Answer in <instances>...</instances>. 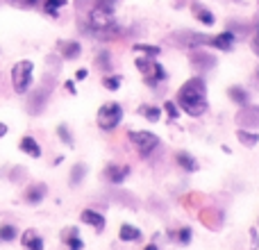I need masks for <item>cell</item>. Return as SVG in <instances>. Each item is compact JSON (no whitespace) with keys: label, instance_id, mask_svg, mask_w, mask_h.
<instances>
[{"label":"cell","instance_id":"cell-1","mask_svg":"<svg viewBox=\"0 0 259 250\" xmlns=\"http://www.w3.org/2000/svg\"><path fill=\"white\" fill-rule=\"evenodd\" d=\"M178 105L191 116H202L207 112V107H209L205 82L200 77H191L189 82H184L178 91Z\"/></svg>","mask_w":259,"mask_h":250},{"label":"cell","instance_id":"cell-2","mask_svg":"<svg viewBox=\"0 0 259 250\" xmlns=\"http://www.w3.org/2000/svg\"><path fill=\"white\" fill-rule=\"evenodd\" d=\"M32 71H34V64L30 59H23V62H16L12 68V85L18 94H25L32 85Z\"/></svg>","mask_w":259,"mask_h":250},{"label":"cell","instance_id":"cell-3","mask_svg":"<svg viewBox=\"0 0 259 250\" xmlns=\"http://www.w3.org/2000/svg\"><path fill=\"white\" fill-rule=\"evenodd\" d=\"M89 25H91V30L94 32H112V30H116L114 12L109 7L98 5V7L89 14Z\"/></svg>","mask_w":259,"mask_h":250},{"label":"cell","instance_id":"cell-4","mask_svg":"<svg viewBox=\"0 0 259 250\" xmlns=\"http://www.w3.org/2000/svg\"><path fill=\"white\" fill-rule=\"evenodd\" d=\"M134 64H137V68L143 73V77H146L148 85H157V82H164L166 80V71L161 68V64L155 62L152 57H148V59H134Z\"/></svg>","mask_w":259,"mask_h":250},{"label":"cell","instance_id":"cell-5","mask_svg":"<svg viewBox=\"0 0 259 250\" xmlns=\"http://www.w3.org/2000/svg\"><path fill=\"white\" fill-rule=\"evenodd\" d=\"M121 118H123V109L118 103H107L98 109V125L103 130H107V132L116 128L121 123Z\"/></svg>","mask_w":259,"mask_h":250},{"label":"cell","instance_id":"cell-6","mask_svg":"<svg viewBox=\"0 0 259 250\" xmlns=\"http://www.w3.org/2000/svg\"><path fill=\"white\" fill-rule=\"evenodd\" d=\"M130 141L137 146V150L141 152V157H148L157 148L159 139H157L152 132H146V130H132V132H130Z\"/></svg>","mask_w":259,"mask_h":250},{"label":"cell","instance_id":"cell-7","mask_svg":"<svg viewBox=\"0 0 259 250\" xmlns=\"http://www.w3.org/2000/svg\"><path fill=\"white\" fill-rule=\"evenodd\" d=\"M207 44L214 46V48H219V50H232L234 48V34L232 32H221L219 36L209 39Z\"/></svg>","mask_w":259,"mask_h":250},{"label":"cell","instance_id":"cell-8","mask_svg":"<svg viewBox=\"0 0 259 250\" xmlns=\"http://www.w3.org/2000/svg\"><path fill=\"white\" fill-rule=\"evenodd\" d=\"M21 243L25 250H44V241H41V237L34 232V230H25Z\"/></svg>","mask_w":259,"mask_h":250},{"label":"cell","instance_id":"cell-9","mask_svg":"<svg viewBox=\"0 0 259 250\" xmlns=\"http://www.w3.org/2000/svg\"><path fill=\"white\" fill-rule=\"evenodd\" d=\"M130 175V169L127 166H107V178H109V182H114V184H121L123 180H125Z\"/></svg>","mask_w":259,"mask_h":250},{"label":"cell","instance_id":"cell-10","mask_svg":"<svg viewBox=\"0 0 259 250\" xmlns=\"http://www.w3.org/2000/svg\"><path fill=\"white\" fill-rule=\"evenodd\" d=\"M82 223H89L91 228H96V230H103L105 228V219L100 214H96V212H91V210L82 212Z\"/></svg>","mask_w":259,"mask_h":250},{"label":"cell","instance_id":"cell-11","mask_svg":"<svg viewBox=\"0 0 259 250\" xmlns=\"http://www.w3.org/2000/svg\"><path fill=\"white\" fill-rule=\"evenodd\" d=\"M21 150L25 152V155H30V157H41L39 143H36L32 137H23V139H21Z\"/></svg>","mask_w":259,"mask_h":250},{"label":"cell","instance_id":"cell-12","mask_svg":"<svg viewBox=\"0 0 259 250\" xmlns=\"http://www.w3.org/2000/svg\"><path fill=\"white\" fill-rule=\"evenodd\" d=\"M44 196H46V187H44V184H34V187H30V189L25 191L27 202H32V205L41 202V200H44Z\"/></svg>","mask_w":259,"mask_h":250},{"label":"cell","instance_id":"cell-13","mask_svg":"<svg viewBox=\"0 0 259 250\" xmlns=\"http://www.w3.org/2000/svg\"><path fill=\"white\" fill-rule=\"evenodd\" d=\"M59 50H62L64 59H73L80 55V44L77 41H64V44H59Z\"/></svg>","mask_w":259,"mask_h":250},{"label":"cell","instance_id":"cell-14","mask_svg":"<svg viewBox=\"0 0 259 250\" xmlns=\"http://www.w3.org/2000/svg\"><path fill=\"white\" fill-rule=\"evenodd\" d=\"M137 239H141V230L132 228L130 223H123L121 225V241H137Z\"/></svg>","mask_w":259,"mask_h":250},{"label":"cell","instance_id":"cell-15","mask_svg":"<svg viewBox=\"0 0 259 250\" xmlns=\"http://www.w3.org/2000/svg\"><path fill=\"white\" fill-rule=\"evenodd\" d=\"M175 161H178L184 171H198V161L193 159L191 155H187V152H178V155H175Z\"/></svg>","mask_w":259,"mask_h":250},{"label":"cell","instance_id":"cell-16","mask_svg":"<svg viewBox=\"0 0 259 250\" xmlns=\"http://www.w3.org/2000/svg\"><path fill=\"white\" fill-rule=\"evenodd\" d=\"M237 139L243 143V146H257L259 134H255V132H246V130H239V132H237Z\"/></svg>","mask_w":259,"mask_h":250},{"label":"cell","instance_id":"cell-17","mask_svg":"<svg viewBox=\"0 0 259 250\" xmlns=\"http://www.w3.org/2000/svg\"><path fill=\"white\" fill-rule=\"evenodd\" d=\"M230 96H232L234 103H239V105H248V91L243 89V87H232V89H230Z\"/></svg>","mask_w":259,"mask_h":250},{"label":"cell","instance_id":"cell-18","mask_svg":"<svg viewBox=\"0 0 259 250\" xmlns=\"http://www.w3.org/2000/svg\"><path fill=\"white\" fill-rule=\"evenodd\" d=\"M66 5V0H46L44 3V9L46 14H50V16H57V12Z\"/></svg>","mask_w":259,"mask_h":250},{"label":"cell","instance_id":"cell-19","mask_svg":"<svg viewBox=\"0 0 259 250\" xmlns=\"http://www.w3.org/2000/svg\"><path fill=\"white\" fill-rule=\"evenodd\" d=\"M132 50L134 53H146L148 57H152V59L159 55V48H157V46H146V44H134Z\"/></svg>","mask_w":259,"mask_h":250},{"label":"cell","instance_id":"cell-20","mask_svg":"<svg viewBox=\"0 0 259 250\" xmlns=\"http://www.w3.org/2000/svg\"><path fill=\"white\" fill-rule=\"evenodd\" d=\"M139 114H143L148 121H155V123L159 121V109L150 107V105H141V107H139Z\"/></svg>","mask_w":259,"mask_h":250},{"label":"cell","instance_id":"cell-21","mask_svg":"<svg viewBox=\"0 0 259 250\" xmlns=\"http://www.w3.org/2000/svg\"><path fill=\"white\" fill-rule=\"evenodd\" d=\"M64 241L68 243V250H80L82 248V241H80V237H77V230L75 228L68 230V239H64Z\"/></svg>","mask_w":259,"mask_h":250},{"label":"cell","instance_id":"cell-22","mask_svg":"<svg viewBox=\"0 0 259 250\" xmlns=\"http://www.w3.org/2000/svg\"><path fill=\"white\" fill-rule=\"evenodd\" d=\"M16 237V228L9 223L0 225V241H12V239Z\"/></svg>","mask_w":259,"mask_h":250},{"label":"cell","instance_id":"cell-23","mask_svg":"<svg viewBox=\"0 0 259 250\" xmlns=\"http://www.w3.org/2000/svg\"><path fill=\"white\" fill-rule=\"evenodd\" d=\"M103 85H105V87H107V89H109V91H116V89H118V87H121V77H118V75H112V77H105V80H103Z\"/></svg>","mask_w":259,"mask_h":250},{"label":"cell","instance_id":"cell-24","mask_svg":"<svg viewBox=\"0 0 259 250\" xmlns=\"http://www.w3.org/2000/svg\"><path fill=\"white\" fill-rule=\"evenodd\" d=\"M198 18H200L205 25H214V14L207 12V9H198Z\"/></svg>","mask_w":259,"mask_h":250},{"label":"cell","instance_id":"cell-25","mask_svg":"<svg viewBox=\"0 0 259 250\" xmlns=\"http://www.w3.org/2000/svg\"><path fill=\"white\" fill-rule=\"evenodd\" d=\"M164 109H166V112H168V116H170V118H180V112H178V105H175V103H170V100H168V103H166V105H164Z\"/></svg>","mask_w":259,"mask_h":250},{"label":"cell","instance_id":"cell-26","mask_svg":"<svg viewBox=\"0 0 259 250\" xmlns=\"http://www.w3.org/2000/svg\"><path fill=\"white\" fill-rule=\"evenodd\" d=\"M80 178H84V166L77 164V166H75V171H73L71 182H73V184H77V182H80Z\"/></svg>","mask_w":259,"mask_h":250},{"label":"cell","instance_id":"cell-27","mask_svg":"<svg viewBox=\"0 0 259 250\" xmlns=\"http://www.w3.org/2000/svg\"><path fill=\"white\" fill-rule=\"evenodd\" d=\"M57 132H59V139H62V141H66L68 146H71V143H73V139H71V134H68V130L64 128V125H59V130H57Z\"/></svg>","mask_w":259,"mask_h":250},{"label":"cell","instance_id":"cell-28","mask_svg":"<svg viewBox=\"0 0 259 250\" xmlns=\"http://www.w3.org/2000/svg\"><path fill=\"white\" fill-rule=\"evenodd\" d=\"M178 239H180L182 243H189V239H191V230H189V228H182V230L178 232Z\"/></svg>","mask_w":259,"mask_h":250},{"label":"cell","instance_id":"cell-29","mask_svg":"<svg viewBox=\"0 0 259 250\" xmlns=\"http://www.w3.org/2000/svg\"><path fill=\"white\" fill-rule=\"evenodd\" d=\"M87 77V68H80V71L75 73V80H84Z\"/></svg>","mask_w":259,"mask_h":250},{"label":"cell","instance_id":"cell-30","mask_svg":"<svg viewBox=\"0 0 259 250\" xmlns=\"http://www.w3.org/2000/svg\"><path fill=\"white\" fill-rule=\"evenodd\" d=\"M21 5H25V7H32V5H36V0H21Z\"/></svg>","mask_w":259,"mask_h":250},{"label":"cell","instance_id":"cell-31","mask_svg":"<svg viewBox=\"0 0 259 250\" xmlns=\"http://www.w3.org/2000/svg\"><path fill=\"white\" fill-rule=\"evenodd\" d=\"M5 134H7V125L0 123V137H5Z\"/></svg>","mask_w":259,"mask_h":250},{"label":"cell","instance_id":"cell-32","mask_svg":"<svg viewBox=\"0 0 259 250\" xmlns=\"http://www.w3.org/2000/svg\"><path fill=\"white\" fill-rule=\"evenodd\" d=\"M143 250H157V246H155V243H150V246H146Z\"/></svg>","mask_w":259,"mask_h":250},{"label":"cell","instance_id":"cell-33","mask_svg":"<svg viewBox=\"0 0 259 250\" xmlns=\"http://www.w3.org/2000/svg\"><path fill=\"white\" fill-rule=\"evenodd\" d=\"M255 41H257V48H259V27H257V39Z\"/></svg>","mask_w":259,"mask_h":250},{"label":"cell","instance_id":"cell-34","mask_svg":"<svg viewBox=\"0 0 259 250\" xmlns=\"http://www.w3.org/2000/svg\"><path fill=\"white\" fill-rule=\"evenodd\" d=\"M14 3H21V0H14Z\"/></svg>","mask_w":259,"mask_h":250},{"label":"cell","instance_id":"cell-35","mask_svg":"<svg viewBox=\"0 0 259 250\" xmlns=\"http://www.w3.org/2000/svg\"><path fill=\"white\" fill-rule=\"evenodd\" d=\"M257 75H259V68H257Z\"/></svg>","mask_w":259,"mask_h":250}]
</instances>
